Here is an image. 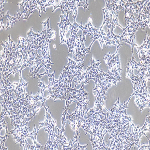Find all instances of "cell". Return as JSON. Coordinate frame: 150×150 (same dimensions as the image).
<instances>
[{"instance_id":"1","label":"cell","mask_w":150,"mask_h":150,"mask_svg":"<svg viewBox=\"0 0 150 150\" xmlns=\"http://www.w3.org/2000/svg\"><path fill=\"white\" fill-rule=\"evenodd\" d=\"M106 7L104 8H102V13H103L104 22L103 25L100 27L103 28L104 25L106 24L108 29H110L112 25V15L113 11L112 8L110 7V3H111V1H105Z\"/></svg>"},{"instance_id":"2","label":"cell","mask_w":150,"mask_h":150,"mask_svg":"<svg viewBox=\"0 0 150 150\" xmlns=\"http://www.w3.org/2000/svg\"><path fill=\"white\" fill-rule=\"evenodd\" d=\"M39 130V129H38L36 131V127H35V124L33 131V132L30 133V136H29V137L31 138V139L33 140V145L31 146L30 145H29L28 142H27L26 140L25 139V144H26L28 150H41V149H43L44 150V147H43L41 145L40 142L38 143L37 141H36L37 135H38V132Z\"/></svg>"},{"instance_id":"3","label":"cell","mask_w":150,"mask_h":150,"mask_svg":"<svg viewBox=\"0 0 150 150\" xmlns=\"http://www.w3.org/2000/svg\"><path fill=\"white\" fill-rule=\"evenodd\" d=\"M121 37L122 38V41H124V42L127 43L128 44H130L131 46L132 52L133 53V49L134 47H137V49H139V47L137 44H136V42L134 41V39L135 35V33H126L124 35H122L121 33Z\"/></svg>"},{"instance_id":"4","label":"cell","mask_w":150,"mask_h":150,"mask_svg":"<svg viewBox=\"0 0 150 150\" xmlns=\"http://www.w3.org/2000/svg\"><path fill=\"white\" fill-rule=\"evenodd\" d=\"M135 103L139 108L141 113H142L143 108L145 107L148 106L150 108V98L146 97L145 96L143 95L142 97L136 98Z\"/></svg>"},{"instance_id":"5","label":"cell","mask_w":150,"mask_h":150,"mask_svg":"<svg viewBox=\"0 0 150 150\" xmlns=\"http://www.w3.org/2000/svg\"><path fill=\"white\" fill-rule=\"evenodd\" d=\"M29 1H28V0H24L21 3H18L17 4V5H19L20 6L19 11H17V13L19 15V19H20L21 15L23 14V19L24 20V19H26V20L27 13V12L29 9Z\"/></svg>"},{"instance_id":"6","label":"cell","mask_w":150,"mask_h":150,"mask_svg":"<svg viewBox=\"0 0 150 150\" xmlns=\"http://www.w3.org/2000/svg\"><path fill=\"white\" fill-rule=\"evenodd\" d=\"M70 36L69 39H67V44L69 49V53L72 52L73 53V55L75 54V46L76 40L78 38H79V35H77V33L74 32H71Z\"/></svg>"},{"instance_id":"7","label":"cell","mask_w":150,"mask_h":150,"mask_svg":"<svg viewBox=\"0 0 150 150\" xmlns=\"http://www.w3.org/2000/svg\"><path fill=\"white\" fill-rule=\"evenodd\" d=\"M60 17H61V21L60 23H58V25L59 26L60 30V35L61 37V42L60 44V46L61 45V44H63L64 43H66V44L67 43V39L66 38V36H65V33L67 32V31H65L66 28L64 27V16L63 15H60Z\"/></svg>"},{"instance_id":"8","label":"cell","mask_w":150,"mask_h":150,"mask_svg":"<svg viewBox=\"0 0 150 150\" xmlns=\"http://www.w3.org/2000/svg\"><path fill=\"white\" fill-rule=\"evenodd\" d=\"M112 3H110V7L112 8L113 11H115L116 13L119 14V13L120 10H122L123 6L125 5L126 1L123 0H116V1H111Z\"/></svg>"},{"instance_id":"9","label":"cell","mask_w":150,"mask_h":150,"mask_svg":"<svg viewBox=\"0 0 150 150\" xmlns=\"http://www.w3.org/2000/svg\"><path fill=\"white\" fill-rule=\"evenodd\" d=\"M127 73L128 72H133L134 68L138 69L139 67L140 66V64L135 61L134 53H132V57L131 59H128V62L127 63Z\"/></svg>"},{"instance_id":"10","label":"cell","mask_w":150,"mask_h":150,"mask_svg":"<svg viewBox=\"0 0 150 150\" xmlns=\"http://www.w3.org/2000/svg\"><path fill=\"white\" fill-rule=\"evenodd\" d=\"M17 17H15V16H16V15H15L14 17H11V16H9V11H7L6 12V18H7V26H6V27H5V30L7 29H10V26H11V28H12L13 27V26L15 24L16 22L17 21H19V15L17 13Z\"/></svg>"},{"instance_id":"11","label":"cell","mask_w":150,"mask_h":150,"mask_svg":"<svg viewBox=\"0 0 150 150\" xmlns=\"http://www.w3.org/2000/svg\"><path fill=\"white\" fill-rule=\"evenodd\" d=\"M36 2L39 5V17H41V11H43L45 13H46L45 10L46 7L47 6H50V5H52V0L51 1H47V0L39 1V0H36Z\"/></svg>"},{"instance_id":"12","label":"cell","mask_w":150,"mask_h":150,"mask_svg":"<svg viewBox=\"0 0 150 150\" xmlns=\"http://www.w3.org/2000/svg\"><path fill=\"white\" fill-rule=\"evenodd\" d=\"M79 1L78 0H73L70 1L69 0V8L70 10H72L74 11L73 17L74 19V21H75V19L78 15V8L80 6L79 5Z\"/></svg>"},{"instance_id":"13","label":"cell","mask_w":150,"mask_h":150,"mask_svg":"<svg viewBox=\"0 0 150 150\" xmlns=\"http://www.w3.org/2000/svg\"><path fill=\"white\" fill-rule=\"evenodd\" d=\"M150 23V15H146L141 12V19H140V24L139 26L142 30L145 31L146 27Z\"/></svg>"},{"instance_id":"14","label":"cell","mask_w":150,"mask_h":150,"mask_svg":"<svg viewBox=\"0 0 150 150\" xmlns=\"http://www.w3.org/2000/svg\"><path fill=\"white\" fill-rule=\"evenodd\" d=\"M91 62V66H87V69L86 71H96V69H98V70L100 72V70L99 69L98 66L100 64H101V62H99V60L96 61L94 59V55L92 56V58L90 60Z\"/></svg>"},{"instance_id":"15","label":"cell","mask_w":150,"mask_h":150,"mask_svg":"<svg viewBox=\"0 0 150 150\" xmlns=\"http://www.w3.org/2000/svg\"><path fill=\"white\" fill-rule=\"evenodd\" d=\"M146 36H147V39L146 40H144V43L141 46V47H139V50L138 52L136 53V54H137L139 52V51L142 50H150V36H148L147 34V32L146 31Z\"/></svg>"},{"instance_id":"16","label":"cell","mask_w":150,"mask_h":150,"mask_svg":"<svg viewBox=\"0 0 150 150\" xmlns=\"http://www.w3.org/2000/svg\"><path fill=\"white\" fill-rule=\"evenodd\" d=\"M113 29H114L112 27L110 29V35L111 38H112V39H114L116 43L118 46L121 45V44H120V42L122 41V38L121 37V35H116L113 32Z\"/></svg>"},{"instance_id":"17","label":"cell","mask_w":150,"mask_h":150,"mask_svg":"<svg viewBox=\"0 0 150 150\" xmlns=\"http://www.w3.org/2000/svg\"><path fill=\"white\" fill-rule=\"evenodd\" d=\"M39 99L38 97V96H33L31 95V96H29V102H30L29 104L31 105L34 108L35 110L36 109V107L38 106V101H39Z\"/></svg>"},{"instance_id":"18","label":"cell","mask_w":150,"mask_h":150,"mask_svg":"<svg viewBox=\"0 0 150 150\" xmlns=\"http://www.w3.org/2000/svg\"><path fill=\"white\" fill-rule=\"evenodd\" d=\"M0 2H1V10H0V12H1V19H0L1 28L2 27L4 30H5V27L3 24V16H4V12H3L4 5H3V3H7V1L1 0Z\"/></svg>"},{"instance_id":"19","label":"cell","mask_w":150,"mask_h":150,"mask_svg":"<svg viewBox=\"0 0 150 150\" xmlns=\"http://www.w3.org/2000/svg\"><path fill=\"white\" fill-rule=\"evenodd\" d=\"M57 31H51L49 33V34L47 35V38H46V40L45 44L43 47H46L47 45V44L49 43H51L52 42L50 41V39H54V40H56L55 39V37H56V33Z\"/></svg>"},{"instance_id":"20","label":"cell","mask_w":150,"mask_h":150,"mask_svg":"<svg viewBox=\"0 0 150 150\" xmlns=\"http://www.w3.org/2000/svg\"><path fill=\"white\" fill-rule=\"evenodd\" d=\"M103 39L104 43H106V47L108 45L110 46V47H111L112 45H114L117 47H118V46H123V44H121V45L118 46L116 43L114 39H109L107 36H103Z\"/></svg>"},{"instance_id":"21","label":"cell","mask_w":150,"mask_h":150,"mask_svg":"<svg viewBox=\"0 0 150 150\" xmlns=\"http://www.w3.org/2000/svg\"><path fill=\"white\" fill-rule=\"evenodd\" d=\"M62 1H55L52 0V5L54 6V9L52 11V13L54 12L55 9L58 7H60L62 9Z\"/></svg>"},{"instance_id":"22","label":"cell","mask_w":150,"mask_h":150,"mask_svg":"<svg viewBox=\"0 0 150 150\" xmlns=\"http://www.w3.org/2000/svg\"><path fill=\"white\" fill-rule=\"evenodd\" d=\"M8 135H7V133L5 134V136L4 137L1 136V150H7L8 148H5V142L6 141V139L8 138Z\"/></svg>"},{"instance_id":"23","label":"cell","mask_w":150,"mask_h":150,"mask_svg":"<svg viewBox=\"0 0 150 150\" xmlns=\"http://www.w3.org/2000/svg\"><path fill=\"white\" fill-rule=\"evenodd\" d=\"M36 95L38 96V98H39V100H40V101L41 102V107L42 106L43 108L45 109L46 110H48L50 107L48 108H46L45 106V102L46 100H47V98H45L44 97V95H40L38 93H37Z\"/></svg>"},{"instance_id":"24","label":"cell","mask_w":150,"mask_h":150,"mask_svg":"<svg viewBox=\"0 0 150 150\" xmlns=\"http://www.w3.org/2000/svg\"><path fill=\"white\" fill-rule=\"evenodd\" d=\"M80 132L78 130H76V134L74 137L73 139H72V141H70L71 142V147L73 148H74L73 147V144L75 143L76 142H78V139L80 138Z\"/></svg>"},{"instance_id":"25","label":"cell","mask_w":150,"mask_h":150,"mask_svg":"<svg viewBox=\"0 0 150 150\" xmlns=\"http://www.w3.org/2000/svg\"><path fill=\"white\" fill-rule=\"evenodd\" d=\"M38 83H39V87L40 88L41 90V95H43V92H44V91L46 89H48V86L47 85H46L45 84V82H41V81H39L38 82Z\"/></svg>"},{"instance_id":"26","label":"cell","mask_w":150,"mask_h":150,"mask_svg":"<svg viewBox=\"0 0 150 150\" xmlns=\"http://www.w3.org/2000/svg\"><path fill=\"white\" fill-rule=\"evenodd\" d=\"M7 124L5 122V118H3V120H1V127H0V130L2 129L3 128H5L6 129V133L10 134V133L7 130Z\"/></svg>"},{"instance_id":"27","label":"cell","mask_w":150,"mask_h":150,"mask_svg":"<svg viewBox=\"0 0 150 150\" xmlns=\"http://www.w3.org/2000/svg\"><path fill=\"white\" fill-rule=\"evenodd\" d=\"M88 1L86 0V1H80V2H79L80 6H83L84 8L85 11L86 10V9H88L89 5H88Z\"/></svg>"},{"instance_id":"28","label":"cell","mask_w":150,"mask_h":150,"mask_svg":"<svg viewBox=\"0 0 150 150\" xmlns=\"http://www.w3.org/2000/svg\"><path fill=\"white\" fill-rule=\"evenodd\" d=\"M121 115V117L124 118V119L128 120L129 122H130V124L133 123L132 122V117H131V116H129L127 115H124V114H122Z\"/></svg>"},{"instance_id":"29","label":"cell","mask_w":150,"mask_h":150,"mask_svg":"<svg viewBox=\"0 0 150 150\" xmlns=\"http://www.w3.org/2000/svg\"><path fill=\"white\" fill-rule=\"evenodd\" d=\"M78 147H76V148H74V150H84V149H86V148H87V147L88 146V144L84 146L80 145V144H79V142H78Z\"/></svg>"},{"instance_id":"30","label":"cell","mask_w":150,"mask_h":150,"mask_svg":"<svg viewBox=\"0 0 150 150\" xmlns=\"http://www.w3.org/2000/svg\"><path fill=\"white\" fill-rule=\"evenodd\" d=\"M138 148L140 150H146V149H150V145L148 146L145 145H140L138 146Z\"/></svg>"},{"instance_id":"31","label":"cell","mask_w":150,"mask_h":150,"mask_svg":"<svg viewBox=\"0 0 150 150\" xmlns=\"http://www.w3.org/2000/svg\"><path fill=\"white\" fill-rule=\"evenodd\" d=\"M6 90L5 89H2L1 88V94H3L4 92H6Z\"/></svg>"},{"instance_id":"32","label":"cell","mask_w":150,"mask_h":150,"mask_svg":"<svg viewBox=\"0 0 150 150\" xmlns=\"http://www.w3.org/2000/svg\"><path fill=\"white\" fill-rule=\"evenodd\" d=\"M54 46V48H55V50H56V47H55V45H54V46Z\"/></svg>"}]
</instances>
